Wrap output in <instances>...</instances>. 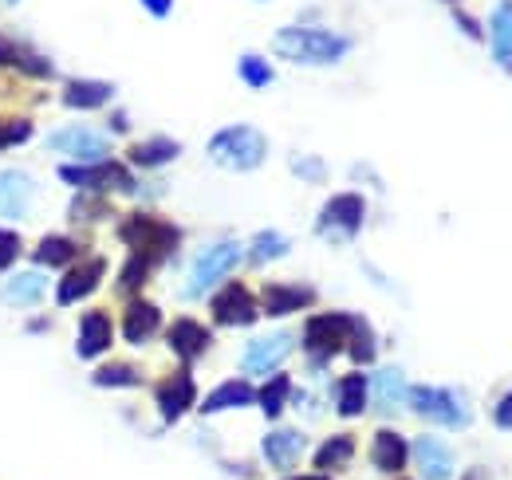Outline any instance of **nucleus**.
Wrapping results in <instances>:
<instances>
[{"instance_id":"nucleus-1","label":"nucleus","mask_w":512,"mask_h":480,"mask_svg":"<svg viewBox=\"0 0 512 480\" xmlns=\"http://www.w3.org/2000/svg\"><path fill=\"white\" fill-rule=\"evenodd\" d=\"M272 48H276L280 60L288 63H316V67H323V63L343 60L351 44L343 36L323 32V28H280Z\"/></svg>"},{"instance_id":"nucleus-2","label":"nucleus","mask_w":512,"mask_h":480,"mask_svg":"<svg viewBox=\"0 0 512 480\" xmlns=\"http://www.w3.org/2000/svg\"><path fill=\"white\" fill-rule=\"evenodd\" d=\"M268 154V142L256 126H225L209 138V158L225 170H256Z\"/></svg>"},{"instance_id":"nucleus-3","label":"nucleus","mask_w":512,"mask_h":480,"mask_svg":"<svg viewBox=\"0 0 512 480\" xmlns=\"http://www.w3.org/2000/svg\"><path fill=\"white\" fill-rule=\"evenodd\" d=\"M119 237L130 244V252H142V256H150L154 264H158L166 252H174L178 240H182L174 225H166V221H158V217H146V213H130L127 221H123V229H119Z\"/></svg>"},{"instance_id":"nucleus-4","label":"nucleus","mask_w":512,"mask_h":480,"mask_svg":"<svg viewBox=\"0 0 512 480\" xmlns=\"http://www.w3.org/2000/svg\"><path fill=\"white\" fill-rule=\"evenodd\" d=\"M406 398H410V406H414V414H418V418L438 421V425H446V429H461V425L469 421V406H465V398H461L457 390L414 386Z\"/></svg>"},{"instance_id":"nucleus-5","label":"nucleus","mask_w":512,"mask_h":480,"mask_svg":"<svg viewBox=\"0 0 512 480\" xmlns=\"http://www.w3.org/2000/svg\"><path fill=\"white\" fill-rule=\"evenodd\" d=\"M241 252H245V248H241L237 240H217V244H209L190 268V296H205L221 276H229V272L237 268Z\"/></svg>"},{"instance_id":"nucleus-6","label":"nucleus","mask_w":512,"mask_h":480,"mask_svg":"<svg viewBox=\"0 0 512 480\" xmlns=\"http://www.w3.org/2000/svg\"><path fill=\"white\" fill-rule=\"evenodd\" d=\"M351 327H355L351 315H316V319L304 327V347H308V355L316 362L335 359V355L347 347Z\"/></svg>"},{"instance_id":"nucleus-7","label":"nucleus","mask_w":512,"mask_h":480,"mask_svg":"<svg viewBox=\"0 0 512 480\" xmlns=\"http://www.w3.org/2000/svg\"><path fill=\"white\" fill-rule=\"evenodd\" d=\"M363 217H367V201H363L359 193H339V197H331V201L323 205L320 233L323 237L347 240L363 229Z\"/></svg>"},{"instance_id":"nucleus-8","label":"nucleus","mask_w":512,"mask_h":480,"mask_svg":"<svg viewBox=\"0 0 512 480\" xmlns=\"http://www.w3.org/2000/svg\"><path fill=\"white\" fill-rule=\"evenodd\" d=\"M48 146H52V150H60V154H67V158H79V162H103V158L111 154L107 134L87 130V126H67V130H56V134L48 138Z\"/></svg>"},{"instance_id":"nucleus-9","label":"nucleus","mask_w":512,"mask_h":480,"mask_svg":"<svg viewBox=\"0 0 512 480\" xmlns=\"http://www.w3.org/2000/svg\"><path fill=\"white\" fill-rule=\"evenodd\" d=\"M209 311H213V319H217L221 327H249V323H256V300L245 284L221 288V292L213 296V303H209Z\"/></svg>"},{"instance_id":"nucleus-10","label":"nucleus","mask_w":512,"mask_h":480,"mask_svg":"<svg viewBox=\"0 0 512 480\" xmlns=\"http://www.w3.org/2000/svg\"><path fill=\"white\" fill-rule=\"evenodd\" d=\"M292 331H272V335H260L253 339L249 347H245V374H268V370H276L280 362L288 359V351H292Z\"/></svg>"},{"instance_id":"nucleus-11","label":"nucleus","mask_w":512,"mask_h":480,"mask_svg":"<svg viewBox=\"0 0 512 480\" xmlns=\"http://www.w3.org/2000/svg\"><path fill=\"white\" fill-rule=\"evenodd\" d=\"M60 178H64L67 185L95 189V193H103V189H130L127 166H119V162H99V166H64V170H60Z\"/></svg>"},{"instance_id":"nucleus-12","label":"nucleus","mask_w":512,"mask_h":480,"mask_svg":"<svg viewBox=\"0 0 512 480\" xmlns=\"http://www.w3.org/2000/svg\"><path fill=\"white\" fill-rule=\"evenodd\" d=\"M36 197V181L24 170H4L0 174V217L4 221H24Z\"/></svg>"},{"instance_id":"nucleus-13","label":"nucleus","mask_w":512,"mask_h":480,"mask_svg":"<svg viewBox=\"0 0 512 480\" xmlns=\"http://www.w3.org/2000/svg\"><path fill=\"white\" fill-rule=\"evenodd\" d=\"M107 276V260L103 256H91V260H79L71 272H67L64 280H60V292H56V300L71 307V303L87 300L95 288H99V280Z\"/></svg>"},{"instance_id":"nucleus-14","label":"nucleus","mask_w":512,"mask_h":480,"mask_svg":"<svg viewBox=\"0 0 512 480\" xmlns=\"http://www.w3.org/2000/svg\"><path fill=\"white\" fill-rule=\"evenodd\" d=\"M115 331H111V315L107 311H87L79 319V339H75V351L79 359H99L107 347H111Z\"/></svg>"},{"instance_id":"nucleus-15","label":"nucleus","mask_w":512,"mask_h":480,"mask_svg":"<svg viewBox=\"0 0 512 480\" xmlns=\"http://www.w3.org/2000/svg\"><path fill=\"white\" fill-rule=\"evenodd\" d=\"M260 449H264V461H268L272 469H292V465L304 457L308 441H304L300 429H272Z\"/></svg>"},{"instance_id":"nucleus-16","label":"nucleus","mask_w":512,"mask_h":480,"mask_svg":"<svg viewBox=\"0 0 512 480\" xmlns=\"http://www.w3.org/2000/svg\"><path fill=\"white\" fill-rule=\"evenodd\" d=\"M193 398H197V386H193V378L182 370V374H174V378H166L162 386H158V410H162V418L166 421H178L186 410L193 406Z\"/></svg>"},{"instance_id":"nucleus-17","label":"nucleus","mask_w":512,"mask_h":480,"mask_svg":"<svg viewBox=\"0 0 512 480\" xmlns=\"http://www.w3.org/2000/svg\"><path fill=\"white\" fill-rule=\"evenodd\" d=\"M414 457L426 480H449L453 477V449L438 437H418L414 441Z\"/></svg>"},{"instance_id":"nucleus-18","label":"nucleus","mask_w":512,"mask_h":480,"mask_svg":"<svg viewBox=\"0 0 512 480\" xmlns=\"http://www.w3.org/2000/svg\"><path fill=\"white\" fill-rule=\"evenodd\" d=\"M158 323H162V311L154 307L150 300H130L127 315H123V335L127 343H150L158 335Z\"/></svg>"},{"instance_id":"nucleus-19","label":"nucleus","mask_w":512,"mask_h":480,"mask_svg":"<svg viewBox=\"0 0 512 480\" xmlns=\"http://www.w3.org/2000/svg\"><path fill=\"white\" fill-rule=\"evenodd\" d=\"M170 351L178 355V359H201L205 351H209V331L197 323V319H174V327H170Z\"/></svg>"},{"instance_id":"nucleus-20","label":"nucleus","mask_w":512,"mask_h":480,"mask_svg":"<svg viewBox=\"0 0 512 480\" xmlns=\"http://www.w3.org/2000/svg\"><path fill=\"white\" fill-rule=\"evenodd\" d=\"M406 457H410V449H406V437H402V433H394V429H379V433H375V445H371L375 469H383V473H402V469H406Z\"/></svg>"},{"instance_id":"nucleus-21","label":"nucleus","mask_w":512,"mask_h":480,"mask_svg":"<svg viewBox=\"0 0 512 480\" xmlns=\"http://www.w3.org/2000/svg\"><path fill=\"white\" fill-rule=\"evenodd\" d=\"M316 303L312 288H292V284H268L264 288V311L268 315H292V311H304Z\"/></svg>"},{"instance_id":"nucleus-22","label":"nucleus","mask_w":512,"mask_h":480,"mask_svg":"<svg viewBox=\"0 0 512 480\" xmlns=\"http://www.w3.org/2000/svg\"><path fill=\"white\" fill-rule=\"evenodd\" d=\"M115 87L111 83H99V79H71L64 91V103L71 111H95L103 103H111Z\"/></svg>"},{"instance_id":"nucleus-23","label":"nucleus","mask_w":512,"mask_h":480,"mask_svg":"<svg viewBox=\"0 0 512 480\" xmlns=\"http://www.w3.org/2000/svg\"><path fill=\"white\" fill-rule=\"evenodd\" d=\"M367 398H371V382L363 374L339 378V386H335V410H339V418H359L367 410Z\"/></svg>"},{"instance_id":"nucleus-24","label":"nucleus","mask_w":512,"mask_h":480,"mask_svg":"<svg viewBox=\"0 0 512 480\" xmlns=\"http://www.w3.org/2000/svg\"><path fill=\"white\" fill-rule=\"evenodd\" d=\"M182 154V146L174 138H146V142H134L130 146V162L142 166V170H158L166 162H174Z\"/></svg>"},{"instance_id":"nucleus-25","label":"nucleus","mask_w":512,"mask_h":480,"mask_svg":"<svg viewBox=\"0 0 512 480\" xmlns=\"http://www.w3.org/2000/svg\"><path fill=\"white\" fill-rule=\"evenodd\" d=\"M0 67H16V71H24L32 79H48L52 75V63L44 56H36V52L20 48L16 40H4V36H0Z\"/></svg>"},{"instance_id":"nucleus-26","label":"nucleus","mask_w":512,"mask_h":480,"mask_svg":"<svg viewBox=\"0 0 512 480\" xmlns=\"http://www.w3.org/2000/svg\"><path fill=\"white\" fill-rule=\"evenodd\" d=\"M256 394L249 382H221L205 402H201V414H221V410H237V406H253Z\"/></svg>"},{"instance_id":"nucleus-27","label":"nucleus","mask_w":512,"mask_h":480,"mask_svg":"<svg viewBox=\"0 0 512 480\" xmlns=\"http://www.w3.org/2000/svg\"><path fill=\"white\" fill-rule=\"evenodd\" d=\"M44 292H48V280H44L40 272H20L16 280H8V284H4L0 300L12 303V307H28V303L44 300Z\"/></svg>"},{"instance_id":"nucleus-28","label":"nucleus","mask_w":512,"mask_h":480,"mask_svg":"<svg viewBox=\"0 0 512 480\" xmlns=\"http://www.w3.org/2000/svg\"><path fill=\"white\" fill-rule=\"evenodd\" d=\"M371 386H375V406H379L383 414H390L394 406L406 402V378H402V370H394V366L379 370Z\"/></svg>"},{"instance_id":"nucleus-29","label":"nucleus","mask_w":512,"mask_h":480,"mask_svg":"<svg viewBox=\"0 0 512 480\" xmlns=\"http://www.w3.org/2000/svg\"><path fill=\"white\" fill-rule=\"evenodd\" d=\"M79 256V248H75V240L71 237H44L36 244V264H44V268H60V264H71Z\"/></svg>"},{"instance_id":"nucleus-30","label":"nucleus","mask_w":512,"mask_h":480,"mask_svg":"<svg viewBox=\"0 0 512 480\" xmlns=\"http://www.w3.org/2000/svg\"><path fill=\"white\" fill-rule=\"evenodd\" d=\"M95 386H103V390H130V386H142V374L130 362H107V366L95 370Z\"/></svg>"},{"instance_id":"nucleus-31","label":"nucleus","mask_w":512,"mask_h":480,"mask_svg":"<svg viewBox=\"0 0 512 480\" xmlns=\"http://www.w3.org/2000/svg\"><path fill=\"white\" fill-rule=\"evenodd\" d=\"M493 56L512 63V4H501L493 12Z\"/></svg>"},{"instance_id":"nucleus-32","label":"nucleus","mask_w":512,"mask_h":480,"mask_svg":"<svg viewBox=\"0 0 512 480\" xmlns=\"http://www.w3.org/2000/svg\"><path fill=\"white\" fill-rule=\"evenodd\" d=\"M288 390H292V382H288L284 374H280V378H268V386L256 394L264 418H280V410H284V402H288Z\"/></svg>"},{"instance_id":"nucleus-33","label":"nucleus","mask_w":512,"mask_h":480,"mask_svg":"<svg viewBox=\"0 0 512 480\" xmlns=\"http://www.w3.org/2000/svg\"><path fill=\"white\" fill-rule=\"evenodd\" d=\"M351 453H355V441L351 437H331V441H323V449L316 453V465L320 469H339V465L351 461Z\"/></svg>"},{"instance_id":"nucleus-34","label":"nucleus","mask_w":512,"mask_h":480,"mask_svg":"<svg viewBox=\"0 0 512 480\" xmlns=\"http://www.w3.org/2000/svg\"><path fill=\"white\" fill-rule=\"evenodd\" d=\"M150 268H154V260H150V256H142V252H130L127 268H123V276H119V288H123V292H138V288L146 284Z\"/></svg>"},{"instance_id":"nucleus-35","label":"nucleus","mask_w":512,"mask_h":480,"mask_svg":"<svg viewBox=\"0 0 512 480\" xmlns=\"http://www.w3.org/2000/svg\"><path fill=\"white\" fill-rule=\"evenodd\" d=\"M284 252H288V240L280 237V233H260V237L249 244L253 264H268V260H276V256H284Z\"/></svg>"},{"instance_id":"nucleus-36","label":"nucleus","mask_w":512,"mask_h":480,"mask_svg":"<svg viewBox=\"0 0 512 480\" xmlns=\"http://www.w3.org/2000/svg\"><path fill=\"white\" fill-rule=\"evenodd\" d=\"M347 347H351V359H355V362H371V359H375V335H371V327H367L363 319H355Z\"/></svg>"},{"instance_id":"nucleus-37","label":"nucleus","mask_w":512,"mask_h":480,"mask_svg":"<svg viewBox=\"0 0 512 480\" xmlns=\"http://www.w3.org/2000/svg\"><path fill=\"white\" fill-rule=\"evenodd\" d=\"M28 134H32V122L28 119H0V150L20 146Z\"/></svg>"},{"instance_id":"nucleus-38","label":"nucleus","mask_w":512,"mask_h":480,"mask_svg":"<svg viewBox=\"0 0 512 480\" xmlns=\"http://www.w3.org/2000/svg\"><path fill=\"white\" fill-rule=\"evenodd\" d=\"M241 79H245L249 87H268V83H272V71H268V63L260 60V56H245V60H241Z\"/></svg>"},{"instance_id":"nucleus-39","label":"nucleus","mask_w":512,"mask_h":480,"mask_svg":"<svg viewBox=\"0 0 512 480\" xmlns=\"http://www.w3.org/2000/svg\"><path fill=\"white\" fill-rule=\"evenodd\" d=\"M20 256V233H12V229H0V272L12 264Z\"/></svg>"},{"instance_id":"nucleus-40","label":"nucleus","mask_w":512,"mask_h":480,"mask_svg":"<svg viewBox=\"0 0 512 480\" xmlns=\"http://www.w3.org/2000/svg\"><path fill=\"white\" fill-rule=\"evenodd\" d=\"M493 421L501 425V429H512V390L497 402V410H493Z\"/></svg>"},{"instance_id":"nucleus-41","label":"nucleus","mask_w":512,"mask_h":480,"mask_svg":"<svg viewBox=\"0 0 512 480\" xmlns=\"http://www.w3.org/2000/svg\"><path fill=\"white\" fill-rule=\"evenodd\" d=\"M142 8H146V12H154V16H170L174 0H142Z\"/></svg>"},{"instance_id":"nucleus-42","label":"nucleus","mask_w":512,"mask_h":480,"mask_svg":"<svg viewBox=\"0 0 512 480\" xmlns=\"http://www.w3.org/2000/svg\"><path fill=\"white\" fill-rule=\"evenodd\" d=\"M292 480H327V477H292Z\"/></svg>"},{"instance_id":"nucleus-43","label":"nucleus","mask_w":512,"mask_h":480,"mask_svg":"<svg viewBox=\"0 0 512 480\" xmlns=\"http://www.w3.org/2000/svg\"><path fill=\"white\" fill-rule=\"evenodd\" d=\"M465 480H481V473H469V477H465Z\"/></svg>"},{"instance_id":"nucleus-44","label":"nucleus","mask_w":512,"mask_h":480,"mask_svg":"<svg viewBox=\"0 0 512 480\" xmlns=\"http://www.w3.org/2000/svg\"><path fill=\"white\" fill-rule=\"evenodd\" d=\"M12 4H16V0H12Z\"/></svg>"}]
</instances>
